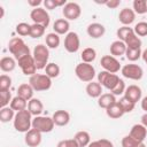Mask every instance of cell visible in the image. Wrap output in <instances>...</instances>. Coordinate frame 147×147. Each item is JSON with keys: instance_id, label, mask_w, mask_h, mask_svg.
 I'll return each mask as SVG.
<instances>
[{"instance_id": "obj_1", "label": "cell", "mask_w": 147, "mask_h": 147, "mask_svg": "<svg viewBox=\"0 0 147 147\" xmlns=\"http://www.w3.org/2000/svg\"><path fill=\"white\" fill-rule=\"evenodd\" d=\"M32 115L30 114V111L28 109L17 111L15 114L14 121H13V125L14 129L18 132H23L26 133L30 129H32Z\"/></svg>"}, {"instance_id": "obj_2", "label": "cell", "mask_w": 147, "mask_h": 147, "mask_svg": "<svg viewBox=\"0 0 147 147\" xmlns=\"http://www.w3.org/2000/svg\"><path fill=\"white\" fill-rule=\"evenodd\" d=\"M8 51L15 57L16 61L18 59L25 56V55H31L29 46L24 42V40L21 37H14V38H11L9 40V42H8Z\"/></svg>"}, {"instance_id": "obj_3", "label": "cell", "mask_w": 147, "mask_h": 147, "mask_svg": "<svg viewBox=\"0 0 147 147\" xmlns=\"http://www.w3.org/2000/svg\"><path fill=\"white\" fill-rule=\"evenodd\" d=\"M32 56L34 59V62H36V65H37V70H42L48 64L49 48L44 44H39L33 48Z\"/></svg>"}, {"instance_id": "obj_4", "label": "cell", "mask_w": 147, "mask_h": 147, "mask_svg": "<svg viewBox=\"0 0 147 147\" xmlns=\"http://www.w3.org/2000/svg\"><path fill=\"white\" fill-rule=\"evenodd\" d=\"M75 75L79 80L84 83H91L95 77V69L91 63L80 62L75 68Z\"/></svg>"}, {"instance_id": "obj_5", "label": "cell", "mask_w": 147, "mask_h": 147, "mask_svg": "<svg viewBox=\"0 0 147 147\" xmlns=\"http://www.w3.org/2000/svg\"><path fill=\"white\" fill-rule=\"evenodd\" d=\"M29 84L37 92L48 91L52 87V79L46 74H34L29 78Z\"/></svg>"}, {"instance_id": "obj_6", "label": "cell", "mask_w": 147, "mask_h": 147, "mask_svg": "<svg viewBox=\"0 0 147 147\" xmlns=\"http://www.w3.org/2000/svg\"><path fill=\"white\" fill-rule=\"evenodd\" d=\"M55 124L52 117L49 116H36L32 119V129L38 130L41 133H48L53 131Z\"/></svg>"}, {"instance_id": "obj_7", "label": "cell", "mask_w": 147, "mask_h": 147, "mask_svg": "<svg viewBox=\"0 0 147 147\" xmlns=\"http://www.w3.org/2000/svg\"><path fill=\"white\" fill-rule=\"evenodd\" d=\"M122 75L131 80H140L144 76V70L140 65L136 64V63H129L122 67L121 69Z\"/></svg>"}, {"instance_id": "obj_8", "label": "cell", "mask_w": 147, "mask_h": 147, "mask_svg": "<svg viewBox=\"0 0 147 147\" xmlns=\"http://www.w3.org/2000/svg\"><path fill=\"white\" fill-rule=\"evenodd\" d=\"M17 64L18 67L21 68L22 72L25 75V76H33L34 74H37V65H36V62H34V59L31 55H25L21 59L17 60Z\"/></svg>"}, {"instance_id": "obj_9", "label": "cell", "mask_w": 147, "mask_h": 147, "mask_svg": "<svg viewBox=\"0 0 147 147\" xmlns=\"http://www.w3.org/2000/svg\"><path fill=\"white\" fill-rule=\"evenodd\" d=\"M119 79L121 78L116 74H110L106 70H102L98 74V83H100L103 87H106L109 91H111L117 85Z\"/></svg>"}, {"instance_id": "obj_10", "label": "cell", "mask_w": 147, "mask_h": 147, "mask_svg": "<svg viewBox=\"0 0 147 147\" xmlns=\"http://www.w3.org/2000/svg\"><path fill=\"white\" fill-rule=\"evenodd\" d=\"M30 18L33 21V23L36 24H40L45 28H47L51 23V17L49 14L47 13V10L45 8L38 7V8H33L30 13Z\"/></svg>"}, {"instance_id": "obj_11", "label": "cell", "mask_w": 147, "mask_h": 147, "mask_svg": "<svg viewBox=\"0 0 147 147\" xmlns=\"http://www.w3.org/2000/svg\"><path fill=\"white\" fill-rule=\"evenodd\" d=\"M100 64L103 68V70L110 74H116L122 69L119 61L113 55H103L100 60Z\"/></svg>"}, {"instance_id": "obj_12", "label": "cell", "mask_w": 147, "mask_h": 147, "mask_svg": "<svg viewBox=\"0 0 147 147\" xmlns=\"http://www.w3.org/2000/svg\"><path fill=\"white\" fill-rule=\"evenodd\" d=\"M62 14L68 21H76L82 15V8L77 2H67L62 8Z\"/></svg>"}, {"instance_id": "obj_13", "label": "cell", "mask_w": 147, "mask_h": 147, "mask_svg": "<svg viewBox=\"0 0 147 147\" xmlns=\"http://www.w3.org/2000/svg\"><path fill=\"white\" fill-rule=\"evenodd\" d=\"M80 47V39L78 33L71 31L64 37V48L68 53H76Z\"/></svg>"}, {"instance_id": "obj_14", "label": "cell", "mask_w": 147, "mask_h": 147, "mask_svg": "<svg viewBox=\"0 0 147 147\" xmlns=\"http://www.w3.org/2000/svg\"><path fill=\"white\" fill-rule=\"evenodd\" d=\"M41 132L36 129H30L24 136V142L29 147H38L41 144Z\"/></svg>"}, {"instance_id": "obj_15", "label": "cell", "mask_w": 147, "mask_h": 147, "mask_svg": "<svg viewBox=\"0 0 147 147\" xmlns=\"http://www.w3.org/2000/svg\"><path fill=\"white\" fill-rule=\"evenodd\" d=\"M124 96L126 99H129L130 101H132L133 103H137L138 101H141V96H142V91L141 88L138 86V85H129L126 88H125V92H124Z\"/></svg>"}, {"instance_id": "obj_16", "label": "cell", "mask_w": 147, "mask_h": 147, "mask_svg": "<svg viewBox=\"0 0 147 147\" xmlns=\"http://www.w3.org/2000/svg\"><path fill=\"white\" fill-rule=\"evenodd\" d=\"M86 32L88 34V37L93 38V39H99L101 37H103V34L106 33V28L98 22L91 23L88 24V26L86 28Z\"/></svg>"}, {"instance_id": "obj_17", "label": "cell", "mask_w": 147, "mask_h": 147, "mask_svg": "<svg viewBox=\"0 0 147 147\" xmlns=\"http://www.w3.org/2000/svg\"><path fill=\"white\" fill-rule=\"evenodd\" d=\"M134 20H136V13L131 8H123L118 14V21L124 26H129L134 22Z\"/></svg>"}, {"instance_id": "obj_18", "label": "cell", "mask_w": 147, "mask_h": 147, "mask_svg": "<svg viewBox=\"0 0 147 147\" xmlns=\"http://www.w3.org/2000/svg\"><path fill=\"white\" fill-rule=\"evenodd\" d=\"M133 139H136L139 142H144L146 137H147V127H145L141 123L140 124H134L129 133Z\"/></svg>"}, {"instance_id": "obj_19", "label": "cell", "mask_w": 147, "mask_h": 147, "mask_svg": "<svg viewBox=\"0 0 147 147\" xmlns=\"http://www.w3.org/2000/svg\"><path fill=\"white\" fill-rule=\"evenodd\" d=\"M53 121H54V124L56 126H65L69 124L70 122V114L67 111V110H63V109H60V110H56L53 116H52Z\"/></svg>"}, {"instance_id": "obj_20", "label": "cell", "mask_w": 147, "mask_h": 147, "mask_svg": "<svg viewBox=\"0 0 147 147\" xmlns=\"http://www.w3.org/2000/svg\"><path fill=\"white\" fill-rule=\"evenodd\" d=\"M126 45L125 42L121 41V40H115L110 44L109 46V51H110V55L115 56V57H118V56H122V55H125V52H126Z\"/></svg>"}, {"instance_id": "obj_21", "label": "cell", "mask_w": 147, "mask_h": 147, "mask_svg": "<svg viewBox=\"0 0 147 147\" xmlns=\"http://www.w3.org/2000/svg\"><path fill=\"white\" fill-rule=\"evenodd\" d=\"M85 91H86V94L90 98L98 99L102 94V85L98 82H91V83H87V85L85 87Z\"/></svg>"}, {"instance_id": "obj_22", "label": "cell", "mask_w": 147, "mask_h": 147, "mask_svg": "<svg viewBox=\"0 0 147 147\" xmlns=\"http://www.w3.org/2000/svg\"><path fill=\"white\" fill-rule=\"evenodd\" d=\"M28 110L30 111V114L32 116H40L41 113L44 111V105L42 102L37 99V98H32L29 102H28Z\"/></svg>"}, {"instance_id": "obj_23", "label": "cell", "mask_w": 147, "mask_h": 147, "mask_svg": "<svg viewBox=\"0 0 147 147\" xmlns=\"http://www.w3.org/2000/svg\"><path fill=\"white\" fill-rule=\"evenodd\" d=\"M69 29H70V23L65 18H59V20H56L53 23V30L59 36L60 34H67V33H69Z\"/></svg>"}, {"instance_id": "obj_24", "label": "cell", "mask_w": 147, "mask_h": 147, "mask_svg": "<svg viewBox=\"0 0 147 147\" xmlns=\"http://www.w3.org/2000/svg\"><path fill=\"white\" fill-rule=\"evenodd\" d=\"M33 92L34 90L32 88V86L28 83H23L17 87V95L22 96L23 99H25L26 101H30L33 98Z\"/></svg>"}, {"instance_id": "obj_25", "label": "cell", "mask_w": 147, "mask_h": 147, "mask_svg": "<svg viewBox=\"0 0 147 147\" xmlns=\"http://www.w3.org/2000/svg\"><path fill=\"white\" fill-rule=\"evenodd\" d=\"M116 101H117L116 96L114 94H111L110 92L109 93H102L101 96L98 98V105L100 108H103V109H107L108 107H110Z\"/></svg>"}, {"instance_id": "obj_26", "label": "cell", "mask_w": 147, "mask_h": 147, "mask_svg": "<svg viewBox=\"0 0 147 147\" xmlns=\"http://www.w3.org/2000/svg\"><path fill=\"white\" fill-rule=\"evenodd\" d=\"M17 61L15 60V57L11 56H3L0 60V69L3 72H10L16 68Z\"/></svg>"}, {"instance_id": "obj_27", "label": "cell", "mask_w": 147, "mask_h": 147, "mask_svg": "<svg viewBox=\"0 0 147 147\" xmlns=\"http://www.w3.org/2000/svg\"><path fill=\"white\" fill-rule=\"evenodd\" d=\"M106 114H107L108 117H110L113 119H117V118H121L125 113L123 111V109L119 106L118 101H116L115 103H113L110 107H108L106 109Z\"/></svg>"}, {"instance_id": "obj_28", "label": "cell", "mask_w": 147, "mask_h": 147, "mask_svg": "<svg viewBox=\"0 0 147 147\" xmlns=\"http://www.w3.org/2000/svg\"><path fill=\"white\" fill-rule=\"evenodd\" d=\"M74 139H75V141L77 142V145L79 147H87L90 145V142H91V136H90V133L87 131H83V130L76 132Z\"/></svg>"}, {"instance_id": "obj_29", "label": "cell", "mask_w": 147, "mask_h": 147, "mask_svg": "<svg viewBox=\"0 0 147 147\" xmlns=\"http://www.w3.org/2000/svg\"><path fill=\"white\" fill-rule=\"evenodd\" d=\"M124 42H125L127 48H141V45H142V41H141L140 37H138L134 33V31H132L127 34Z\"/></svg>"}, {"instance_id": "obj_30", "label": "cell", "mask_w": 147, "mask_h": 147, "mask_svg": "<svg viewBox=\"0 0 147 147\" xmlns=\"http://www.w3.org/2000/svg\"><path fill=\"white\" fill-rule=\"evenodd\" d=\"M28 102H29V101H26V100H25V99H23L22 96L16 95V96H14V98H13V100H11V102H10L9 107H10L15 113H17V111H21V110L28 109Z\"/></svg>"}, {"instance_id": "obj_31", "label": "cell", "mask_w": 147, "mask_h": 147, "mask_svg": "<svg viewBox=\"0 0 147 147\" xmlns=\"http://www.w3.org/2000/svg\"><path fill=\"white\" fill-rule=\"evenodd\" d=\"M45 42H46V46L48 48H52V49H55L60 46V42H61V39L59 37L57 33L55 32H51V33H47L46 37H45Z\"/></svg>"}, {"instance_id": "obj_32", "label": "cell", "mask_w": 147, "mask_h": 147, "mask_svg": "<svg viewBox=\"0 0 147 147\" xmlns=\"http://www.w3.org/2000/svg\"><path fill=\"white\" fill-rule=\"evenodd\" d=\"M80 57H82V61L85 62V63H92L95 57H96V52L94 48L92 47H87V48H84L82 54H80Z\"/></svg>"}, {"instance_id": "obj_33", "label": "cell", "mask_w": 147, "mask_h": 147, "mask_svg": "<svg viewBox=\"0 0 147 147\" xmlns=\"http://www.w3.org/2000/svg\"><path fill=\"white\" fill-rule=\"evenodd\" d=\"M15 111L8 106V107H3L0 109V121L2 123H7V122H10V121H14V117H15Z\"/></svg>"}, {"instance_id": "obj_34", "label": "cell", "mask_w": 147, "mask_h": 147, "mask_svg": "<svg viewBox=\"0 0 147 147\" xmlns=\"http://www.w3.org/2000/svg\"><path fill=\"white\" fill-rule=\"evenodd\" d=\"M132 7L136 14L144 15L147 13V0H134L132 2Z\"/></svg>"}, {"instance_id": "obj_35", "label": "cell", "mask_w": 147, "mask_h": 147, "mask_svg": "<svg viewBox=\"0 0 147 147\" xmlns=\"http://www.w3.org/2000/svg\"><path fill=\"white\" fill-rule=\"evenodd\" d=\"M60 71H61V69H60L59 64L53 63V62L48 63V64L46 65V68H45V72H46V75H47L51 79H52V78H56V77H59Z\"/></svg>"}, {"instance_id": "obj_36", "label": "cell", "mask_w": 147, "mask_h": 147, "mask_svg": "<svg viewBox=\"0 0 147 147\" xmlns=\"http://www.w3.org/2000/svg\"><path fill=\"white\" fill-rule=\"evenodd\" d=\"M122 147H146V145L144 142H139L136 139H133L130 134L123 137L122 139Z\"/></svg>"}, {"instance_id": "obj_37", "label": "cell", "mask_w": 147, "mask_h": 147, "mask_svg": "<svg viewBox=\"0 0 147 147\" xmlns=\"http://www.w3.org/2000/svg\"><path fill=\"white\" fill-rule=\"evenodd\" d=\"M45 29H46L45 26H42V25H40V24L33 23V24H31L30 36H29V37H31V38H33V39H38V38H40V37L44 36Z\"/></svg>"}, {"instance_id": "obj_38", "label": "cell", "mask_w": 147, "mask_h": 147, "mask_svg": "<svg viewBox=\"0 0 147 147\" xmlns=\"http://www.w3.org/2000/svg\"><path fill=\"white\" fill-rule=\"evenodd\" d=\"M141 48H126L125 52V56L130 62H136L137 60H139L141 57Z\"/></svg>"}, {"instance_id": "obj_39", "label": "cell", "mask_w": 147, "mask_h": 147, "mask_svg": "<svg viewBox=\"0 0 147 147\" xmlns=\"http://www.w3.org/2000/svg\"><path fill=\"white\" fill-rule=\"evenodd\" d=\"M118 103H119V106L122 107V109H123V111L125 114L126 113H131L134 109V107H136V103H133L132 101H130L129 99H126L124 95L118 100Z\"/></svg>"}, {"instance_id": "obj_40", "label": "cell", "mask_w": 147, "mask_h": 147, "mask_svg": "<svg viewBox=\"0 0 147 147\" xmlns=\"http://www.w3.org/2000/svg\"><path fill=\"white\" fill-rule=\"evenodd\" d=\"M30 29H31V25L25 23V22H21L16 25V33L21 37H25V36H30Z\"/></svg>"}, {"instance_id": "obj_41", "label": "cell", "mask_w": 147, "mask_h": 147, "mask_svg": "<svg viewBox=\"0 0 147 147\" xmlns=\"http://www.w3.org/2000/svg\"><path fill=\"white\" fill-rule=\"evenodd\" d=\"M0 96H1V101H0V106L1 108L3 107H8L13 100L11 98V93L9 90H5V91H0Z\"/></svg>"}, {"instance_id": "obj_42", "label": "cell", "mask_w": 147, "mask_h": 147, "mask_svg": "<svg viewBox=\"0 0 147 147\" xmlns=\"http://www.w3.org/2000/svg\"><path fill=\"white\" fill-rule=\"evenodd\" d=\"M65 3H67L65 0H45V1H44L45 8H46V9H49V10L55 9V8H57V7H62V6L64 7Z\"/></svg>"}, {"instance_id": "obj_43", "label": "cell", "mask_w": 147, "mask_h": 147, "mask_svg": "<svg viewBox=\"0 0 147 147\" xmlns=\"http://www.w3.org/2000/svg\"><path fill=\"white\" fill-rule=\"evenodd\" d=\"M134 33L138 37H145L147 36V22H138L133 28Z\"/></svg>"}, {"instance_id": "obj_44", "label": "cell", "mask_w": 147, "mask_h": 147, "mask_svg": "<svg viewBox=\"0 0 147 147\" xmlns=\"http://www.w3.org/2000/svg\"><path fill=\"white\" fill-rule=\"evenodd\" d=\"M132 31H133L132 28H130V26H124V25H123V26H121V28L117 29L116 36H117L118 40H121V41L124 42V40H125V38L127 37V34H129L130 32H132Z\"/></svg>"}, {"instance_id": "obj_45", "label": "cell", "mask_w": 147, "mask_h": 147, "mask_svg": "<svg viewBox=\"0 0 147 147\" xmlns=\"http://www.w3.org/2000/svg\"><path fill=\"white\" fill-rule=\"evenodd\" d=\"M11 86V78L8 75H1L0 76V91L9 90Z\"/></svg>"}, {"instance_id": "obj_46", "label": "cell", "mask_w": 147, "mask_h": 147, "mask_svg": "<svg viewBox=\"0 0 147 147\" xmlns=\"http://www.w3.org/2000/svg\"><path fill=\"white\" fill-rule=\"evenodd\" d=\"M87 147H114V145L108 139H99L95 141H91Z\"/></svg>"}, {"instance_id": "obj_47", "label": "cell", "mask_w": 147, "mask_h": 147, "mask_svg": "<svg viewBox=\"0 0 147 147\" xmlns=\"http://www.w3.org/2000/svg\"><path fill=\"white\" fill-rule=\"evenodd\" d=\"M125 88H126V86H125L124 80H123V79H119V82H118L117 85L110 91V93L114 94L115 96H117V95H122V94H124Z\"/></svg>"}, {"instance_id": "obj_48", "label": "cell", "mask_w": 147, "mask_h": 147, "mask_svg": "<svg viewBox=\"0 0 147 147\" xmlns=\"http://www.w3.org/2000/svg\"><path fill=\"white\" fill-rule=\"evenodd\" d=\"M56 147H79V146L77 145V142L72 138V139H63V140L59 141Z\"/></svg>"}, {"instance_id": "obj_49", "label": "cell", "mask_w": 147, "mask_h": 147, "mask_svg": "<svg viewBox=\"0 0 147 147\" xmlns=\"http://www.w3.org/2000/svg\"><path fill=\"white\" fill-rule=\"evenodd\" d=\"M105 5L110 9H116L121 5V0H107L105 1Z\"/></svg>"}, {"instance_id": "obj_50", "label": "cell", "mask_w": 147, "mask_h": 147, "mask_svg": "<svg viewBox=\"0 0 147 147\" xmlns=\"http://www.w3.org/2000/svg\"><path fill=\"white\" fill-rule=\"evenodd\" d=\"M41 3H44V1H41V0H28V5L33 8H38Z\"/></svg>"}, {"instance_id": "obj_51", "label": "cell", "mask_w": 147, "mask_h": 147, "mask_svg": "<svg viewBox=\"0 0 147 147\" xmlns=\"http://www.w3.org/2000/svg\"><path fill=\"white\" fill-rule=\"evenodd\" d=\"M141 108L145 110V113H147V95L141 99Z\"/></svg>"}, {"instance_id": "obj_52", "label": "cell", "mask_w": 147, "mask_h": 147, "mask_svg": "<svg viewBox=\"0 0 147 147\" xmlns=\"http://www.w3.org/2000/svg\"><path fill=\"white\" fill-rule=\"evenodd\" d=\"M141 124H142L145 127H147V113H145V114L141 116Z\"/></svg>"}, {"instance_id": "obj_53", "label": "cell", "mask_w": 147, "mask_h": 147, "mask_svg": "<svg viewBox=\"0 0 147 147\" xmlns=\"http://www.w3.org/2000/svg\"><path fill=\"white\" fill-rule=\"evenodd\" d=\"M141 57H142V60H144V62H145V63L147 64V48L142 51V54H141Z\"/></svg>"}, {"instance_id": "obj_54", "label": "cell", "mask_w": 147, "mask_h": 147, "mask_svg": "<svg viewBox=\"0 0 147 147\" xmlns=\"http://www.w3.org/2000/svg\"><path fill=\"white\" fill-rule=\"evenodd\" d=\"M0 10H1V17L0 18H2L3 17V14H5V10H3V7L2 6H0Z\"/></svg>"}]
</instances>
